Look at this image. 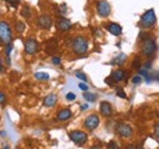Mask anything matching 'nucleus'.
<instances>
[{
	"label": "nucleus",
	"instance_id": "nucleus-1",
	"mask_svg": "<svg viewBox=\"0 0 159 149\" xmlns=\"http://www.w3.org/2000/svg\"><path fill=\"white\" fill-rule=\"evenodd\" d=\"M71 48H72V52L76 55L86 54L87 50H88V39L83 37V36H76L75 38H72Z\"/></svg>",
	"mask_w": 159,
	"mask_h": 149
},
{
	"label": "nucleus",
	"instance_id": "nucleus-2",
	"mask_svg": "<svg viewBox=\"0 0 159 149\" xmlns=\"http://www.w3.org/2000/svg\"><path fill=\"white\" fill-rule=\"evenodd\" d=\"M0 42L2 44L12 43V28L6 20L0 21Z\"/></svg>",
	"mask_w": 159,
	"mask_h": 149
},
{
	"label": "nucleus",
	"instance_id": "nucleus-3",
	"mask_svg": "<svg viewBox=\"0 0 159 149\" xmlns=\"http://www.w3.org/2000/svg\"><path fill=\"white\" fill-rule=\"evenodd\" d=\"M157 22V15H156V11L154 9H149L147 10L142 16H141V20H139V23L143 28H151L156 25Z\"/></svg>",
	"mask_w": 159,
	"mask_h": 149
},
{
	"label": "nucleus",
	"instance_id": "nucleus-4",
	"mask_svg": "<svg viewBox=\"0 0 159 149\" xmlns=\"http://www.w3.org/2000/svg\"><path fill=\"white\" fill-rule=\"evenodd\" d=\"M141 52L144 56H153L157 52V43L154 39L152 38H148V39H144L143 43H142V47H141Z\"/></svg>",
	"mask_w": 159,
	"mask_h": 149
},
{
	"label": "nucleus",
	"instance_id": "nucleus-5",
	"mask_svg": "<svg viewBox=\"0 0 159 149\" xmlns=\"http://www.w3.org/2000/svg\"><path fill=\"white\" fill-rule=\"evenodd\" d=\"M38 50H39V44L36 38L30 37L25 40V53L27 55H34L38 53Z\"/></svg>",
	"mask_w": 159,
	"mask_h": 149
},
{
	"label": "nucleus",
	"instance_id": "nucleus-6",
	"mask_svg": "<svg viewBox=\"0 0 159 149\" xmlns=\"http://www.w3.org/2000/svg\"><path fill=\"white\" fill-rule=\"evenodd\" d=\"M69 137H70V139H71L74 143H76L77 146H83V144L87 142V139H88L87 133L80 130L71 131V132L69 133Z\"/></svg>",
	"mask_w": 159,
	"mask_h": 149
},
{
	"label": "nucleus",
	"instance_id": "nucleus-7",
	"mask_svg": "<svg viewBox=\"0 0 159 149\" xmlns=\"http://www.w3.org/2000/svg\"><path fill=\"white\" fill-rule=\"evenodd\" d=\"M96 9H97V14L100 17H108L111 12L110 4L107 0H98L97 5H96Z\"/></svg>",
	"mask_w": 159,
	"mask_h": 149
},
{
	"label": "nucleus",
	"instance_id": "nucleus-8",
	"mask_svg": "<svg viewBox=\"0 0 159 149\" xmlns=\"http://www.w3.org/2000/svg\"><path fill=\"white\" fill-rule=\"evenodd\" d=\"M99 122H100L99 116H98L97 114H91V115H88V116L86 117L83 125H84V127H86L87 130L93 131L99 126Z\"/></svg>",
	"mask_w": 159,
	"mask_h": 149
},
{
	"label": "nucleus",
	"instance_id": "nucleus-9",
	"mask_svg": "<svg viewBox=\"0 0 159 149\" xmlns=\"http://www.w3.org/2000/svg\"><path fill=\"white\" fill-rule=\"evenodd\" d=\"M37 23L43 29H50L52 26H53V17L50 15H48V14H42L37 19Z\"/></svg>",
	"mask_w": 159,
	"mask_h": 149
},
{
	"label": "nucleus",
	"instance_id": "nucleus-10",
	"mask_svg": "<svg viewBox=\"0 0 159 149\" xmlns=\"http://www.w3.org/2000/svg\"><path fill=\"white\" fill-rule=\"evenodd\" d=\"M116 132L119 136L124 137V138H130L134 134V130L129 124H119L116 126Z\"/></svg>",
	"mask_w": 159,
	"mask_h": 149
},
{
	"label": "nucleus",
	"instance_id": "nucleus-11",
	"mask_svg": "<svg viewBox=\"0 0 159 149\" xmlns=\"http://www.w3.org/2000/svg\"><path fill=\"white\" fill-rule=\"evenodd\" d=\"M72 27V23L71 21L66 17H60L57 22V28L59 29L60 32H67L70 31V28Z\"/></svg>",
	"mask_w": 159,
	"mask_h": 149
},
{
	"label": "nucleus",
	"instance_id": "nucleus-12",
	"mask_svg": "<svg viewBox=\"0 0 159 149\" xmlns=\"http://www.w3.org/2000/svg\"><path fill=\"white\" fill-rule=\"evenodd\" d=\"M107 29H108L109 33H111L113 36H116V37L122 33V27L120 26L119 23H116V22H110L107 26Z\"/></svg>",
	"mask_w": 159,
	"mask_h": 149
},
{
	"label": "nucleus",
	"instance_id": "nucleus-13",
	"mask_svg": "<svg viewBox=\"0 0 159 149\" xmlns=\"http://www.w3.org/2000/svg\"><path fill=\"white\" fill-rule=\"evenodd\" d=\"M71 116H72V111H71L69 108L61 109V110H59L58 114H57V120L64 122V121H67L69 119H71Z\"/></svg>",
	"mask_w": 159,
	"mask_h": 149
},
{
	"label": "nucleus",
	"instance_id": "nucleus-14",
	"mask_svg": "<svg viewBox=\"0 0 159 149\" xmlns=\"http://www.w3.org/2000/svg\"><path fill=\"white\" fill-rule=\"evenodd\" d=\"M99 110L103 116L108 117V116H110L113 114V106H111V104L109 102H102L99 105Z\"/></svg>",
	"mask_w": 159,
	"mask_h": 149
},
{
	"label": "nucleus",
	"instance_id": "nucleus-15",
	"mask_svg": "<svg viewBox=\"0 0 159 149\" xmlns=\"http://www.w3.org/2000/svg\"><path fill=\"white\" fill-rule=\"evenodd\" d=\"M57 102H58V97H57V94L50 93L43 99V105L47 106V108H52V106H54V105L57 104Z\"/></svg>",
	"mask_w": 159,
	"mask_h": 149
},
{
	"label": "nucleus",
	"instance_id": "nucleus-16",
	"mask_svg": "<svg viewBox=\"0 0 159 149\" xmlns=\"http://www.w3.org/2000/svg\"><path fill=\"white\" fill-rule=\"evenodd\" d=\"M125 77H126V72L124 70H121V69H118V70L113 71V74L110 76L113 82H121V81L125 79Z\"/></svg>",
	"mask_w": 159,
	"mask_h": 149
},
{
	"label": "nucleus",
	"instance_id": "nucleus-17",
	"mask_svg": "<svg viewBox=\"0 0 159 149\" xmlns=\"http://www.w3.org/2000/svg\"><path fill=\"white\" fill-rule=\"evenodd\" d=\"M57 48H58V43H57V40H55V38H52L48 43H47V53H53V52H55L57 50Z\"/></svg>",
	"mask_w": 159,
	"mask_h": 149
},
{
	"label": "nucleus",
	"instance_id": "nucleus-18",
	"mask_svg": "<svg viewBox=\"0 0 159 149\" xmlns=\"http://www.w3.org/2000/svg\"><path fill=\"white\" fill-rule=\"evenodd\" d=\"M31 15H32V10H31V7L27 6V5L22 6V9H21V16L25 17V19H30Z\"/></svg>",
	"mask_w": 159,
	"mask_h": 149
},
{
	"label": "nucleus",
	"instance_id": "nucleus-19",
	"mask_svg": "<svg viewBox=\"0 0 159 149\" xmlns=\"http://www.w3.org/2000/svg\"><path fill=\"white\" fill-rule=\"evenodd\" d=\"M25 29H26V23L23 22V21H16L15 22V31L17 32V33H22V32H25Z\"/></svg>",
	"mask_w": 159,
	"mask_h": 149
},
{
	"label": "nucleus",
	"instance_id": "nucleus-20",
	"mask_svg": "<svg viewBox=\"0 0 159 149\" xmlns=\"http://www.w3.org/2000/svg\"><path fill=\"white\" fill-rule=\"evenodd\" d=\"M126 59H127V56H126V54H120V55H118L116 57H115V60H113L111 61V64H114V65H122L125 61H126Z\"/></svg>",
	"mask_w": 159,
	"mask_h": 149
},
{
	"label": "nucleus",
	"instance_id": "nucleus-21",
	"mask_svg": "<svg viewBox=\"0 0 159 149\" xmlns=\"http://www.w3.org/2000/svg\"><path fill=\"white\" fill-rule=\"evenodd\" d=\"M34 78L38 81H48L50 78V76L45 72H36L34 74Z\"/></svg>",
	"mask_w": 159,
	"mask_h": 149
},
{
	"label": "nucleus",
	"instance_id": "nucleus-22",
	"mask_svg": "<svg viewBox=\"0 0 159 149\" xmlns=\"http://www.w3.org/2000/svg\"><path fill=\"white\" fill-rule=\"evenodd\" d=\"M83 98H84L87 102H91V103H92V102H94V100H96V98H97V97H96V94L89 93V92L87 91V92H84V93H83Z\"/></svg>",
	"mask_w": 159,
	"mask_h": 149
},
{
	"label": "nucleus",
	"instance_id": "nucleus-23",
	"mask_svg": "<svg viewBox=\"0 0 159 149\" xmlns=\"http://www.w3.org/2000/svg\"><path fill=\"white\" fill-rule=\"evenodd\" d=\"M76 77H77V78H80V79H81V81H83V82H87V79H88V78H87V76H86V74H83V72H82V71H76Z\"/></svg>",
	"mask_w": 159,
	"mask_h": 149
},
{
	"label": "nucleus",
	"instance_id": "nucleus-24",
	"mask_svg": "<svg viewBox=\"0 0 159 149\" xmlns=\"http://www.w3.org/2000/svg\"><path fill=\"white\" fill-rule=\"evenodd\" d=\"M2 1L7 2V4H9L10 6H12V7H17L19 4H20V0H2Z\"/></svg>",
	"mask_w": 159,
	"mask_h": 149
},
{
	"label": "nucleus",
	"instance_id": "nucleus-25",
	"mask_svg": "<svg viewBox=\"0 0 159 149\" xmlns=\"http://www.w3.org/2000/svg\"><path fill=\"white\" fill-rule=\"evenodd\" d=\"M12 52V43H9V44H5V53H6V56L9 57L10 56V53Z\"/></svg>",
	"mask_w": 159,
	"mask_h": 149
},
{
	"label": "nucleus",
	"instance_id": "nucleus-26",
	"mask_svg": "<svg viewBox=\"0 0 159 149\" xmlns=\"http://www.w3.org/2000/svg\"><path fill=\"white\" fill-rule=\"evenodd\" d=\"M131 81H132V83H134V84H139V83L142 82V77H141L139 74H136V76H134V77H132V79H131Z\"/></svg>",
	"mask_w": 159,
	"mask_h": 149
},
{
	"label": "nucleus",
	"instance_id": "nucleus-27",
	"mask_svg": "<svg viewBox=\"0 0 159 149\" xmlns=\"http://www.w3.org/2000/svg\"><path fill=\"white\" fill-rule=\"evenodd\" d=\"M116 95L120 97V98H122V99H126V98H127V95L122 91V88H118V89H116Z\"/></svg>",
	"mask_w": 159,
	"mask_h": 149
},
{
	"label": "nucleus",
	"instance_id": "nucleus-28",
	"mask_svg": "<svg viewBox=\"0 0 159 149\" xmlns=\"http://www.w3.org/2000/svg\"><path fill=\"white\" fill-rule=\"evenodd\" d=\"M108 149H120V148H119V146H118V143H116V142L110 141V142L108 143Z\"/></svg>",
	"mask_w": 159,
	"mask_h": 149
},
{
	"label": "nucleus",
	"instance_id": "nucleus-29",
	"mask_svg": "<svg viewBox=\"0 0 159 149\" xmlns=\"http://www.w3.org/2000/svg\"><path fill=\"white\" fill-rule=\"evenodd\" d=\"M79 88L81 91H83V92H87L88 91V86L86 84V82H81L79 84Z\"/></svg>",
	"mask_w": 159,
	"mask_h": 149
},
{
	"label": "nucleus",
	"instance_id": "nucleus-30",
	"mask_svg": "<svg viewBox=\"0 0 159 149\" xmlns=\"http://www.w3.org/2000/svg\"><path fill=\"white\" fill-rule=\"evenodd\" d=\"M52 62H53L54 65H60V64H61V59H60L59 56H53V57H52Z\"/></svg>",
	"mask_w": 159,
	"mask_h": 149
},
{
	"label": "nucleus",
	"instance_id": "nucleus-31",
	"mask_svg": "<svg viewBox=\"0 0 159 149\" xmlns=\"http://www.w3.org/2000/svg\"><path fill=\"white\" fill-rule=\"evenodd\" d=\"M66 99H67L69 102H72V100L76 99V95H75V93H67L66 94Z\"/></svg>",
	"mask_w": 159,
	"mask_h": 149
},
{
	"label": "nucleus",
	"instance_id": "nucleus-32",
	"mask_svg": "<svg viewBox=\"0 0 159 149\" xmlns=\"http://www.w3.org/2000/svg\"><path fill=\"white\" fill-rule=\"evenodd\" d=\"M5 100H6V95H5V94L0 91V104L5 103Z\"/></svg>",
	"mask_w": 159,
	"mask_h": 149
},
{
	"label": "nucleus",
	"instance_id": "nucleus-33",
	"mask_svg": "<svg viewBox=\"0 0 159 149\" xmlns=\"http://www.w3.org/2000/svg\"><path fill=\"white\" fill-rule=\"evenodd\" d=\"M154 134H156V137L159 139V124H157V125L154 126Z\"/></svg>",
	"mask_w": 159,
	"mask_h": 149
},
{
	"label": "nucleus",
	"instance_id": "nucleus-34",
	"mask_svg": "<svg viewBox=\"0 0 159 149\" xmlns=\"http://www.w3.org/2000/svg\"><path fill=\"white\" fill-rule=\"evenodd\" d=\"M87 109H88V104H83L81 106V110H87Z\"/></svg>",
	"mask_w": 159,
	"mask_h": 149
},
{
	"label": "nucleus",
	"instance_id": "nucleus-35",
	"mask_svg": "<svg viewBox=\"0 0 159 149\" xmlns=\"http://www.w3.org/2000/svg\"><path fill=\"white\" fill-rule=\"evenodd\" d=\"M2 70H4V65H2V61L0 59V72H2Z\"/></svg>",
	"mask_w": 159,
	"mask_h": 149
},
{
	"label": "nucleus",
	"instance_id": "nucleus-36",
	"mask_svg": "<svg viewBox=\"0 0 159 149\" xmlns=\"http://www.w3.org/2000/svg\"><path fill=\"white\" fill-rule=\"evenodd\" d=\"M0 134H1V136H6V132H4V131H1V132H0Z\"/></svg>",
	"mask_w": 159,
	"mask_h": 149
},
{
	"label": "nucleus",
	"instance_id": "nucleus-37",
	"mask_svg": "<svg viewBox=\"0 0 159 149\" xmlns=\"http://www.w3.org/2000/svg\"><path fill=\"white\" fill-rule=\"evenodd\" d=\"M91 149H100V148L98 147V146H93V147H92Z\"/></svg>",
	"mask_w": 159,
	"mask_h": 149
},
{
	"label": "nucleus",
	"instance_id": "nucleus-38",
	"mask_svg": "<svg viewBox=\"0 0 159 149\" xmlns=\"http://www.w3.org/2000/svg\"><path fill=\"white\" fill-rule=\"evenodd\" d=\"M4 149H10V148H9V146L6 144V146H4Z\"/></svg>",
	"mask_w": 159,
	"mask_h": 149
}]
</instances>
